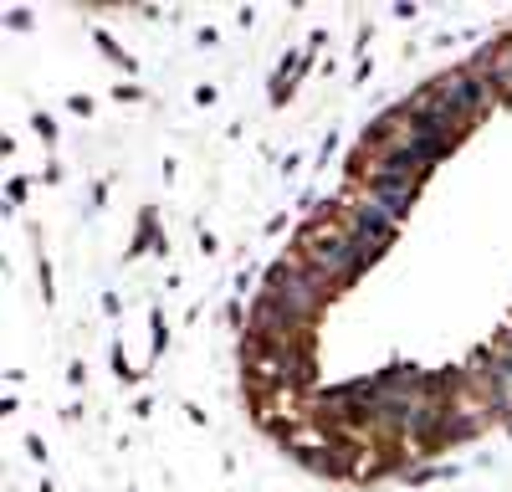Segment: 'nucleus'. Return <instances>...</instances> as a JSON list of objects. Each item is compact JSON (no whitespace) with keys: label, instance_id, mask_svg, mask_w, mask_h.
<instances>
[{"label":"nucleus","instance_id":"nucleus-1","mask_svg":"<svg viewBox=\"0 0 512 492\" xmlns=\"http://www.w3.org/2000/svg\"><path fill=\"white\" fill-rule=\"evenodd\" d=\"M497 77H502V82H507V88H512V52H507V57L497 62Z\"/></svg>","mask_w":512,"mask_h":492},{"label":"nucleus","instance_id":"nucleus-2","mask_svg":"<svg viewBox=\"0 0 512 492\" xmlns=\"http://www.w3.org/2000/svg\"><path fill=\"white\" fill-rule=\"evenodd\" d=\"M502 369H507V375H512V349H507V364H502Z\"/></svg>","mask_w":512,"mask_h":492}]
</instances>
